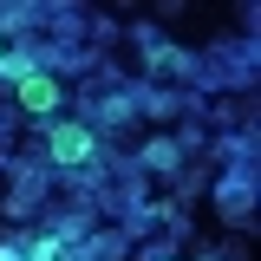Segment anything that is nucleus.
I'll return each instance as SVG.
<instances>
[{"mask_svg": "<svg viewBox=\"0 0 261 261\" xmlns=\"http://www.w3.org/2000/svg\"><path fill=\"white\" fill-rule=\"evenodd\" d=\"M53 157L59 163H85L92 157V130L85 124H53Z\"/></svg>", "mask_w": 261, "mask_h": 261, "instance_id": "f257e3e1", "label": "nucleus"}, {"mask_svg": "<svg viewBox=\"0 0 261 261\" xmlns=\"http://www.w3.org/2000/svg\"><path fill=\"white\" fill-rule=\"evenodd\" d=\"M20 105H27V111H53V105H59V85L39 79V72H27V79H20Z\"/></svg>", "mask_w": 261, "mask_h": 261, "instance_id": "f03ea898", "label": "nucleus"}]
</instances>
